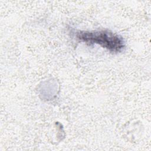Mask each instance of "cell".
Returning a JSON list of instances; mask_svg holds the SVG:
<instances>
[{
  "mask_svg": "<svg viewBox=\"0 0 151 151\" xmlns=\"http://www.w3.org/2000/svg\"><path fill=\"white\" fill-rule=\"evenodd\" d=\"M76 36L81 41L90 44H99L111 52H120L124 47L123 38L109 30L79 31L76 32Z\"/></svg>",
  "mask_w": 151,
  "mask_h": 151,
  "instance_id": "cell-1",
  "label": "cell"
}]
</instances>
